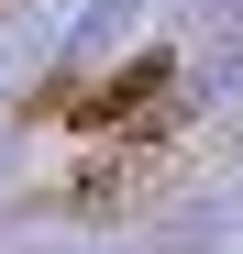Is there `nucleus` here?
<instances>
[{
    "label": "nucleus",
    "instance_id": "obj_2",
    "mask_svg": "<svg viewBox=\"0 0 243 254\" xmlns=\"http://www.w3.org/2000/svg\"><path fill=\"white\" fill-rule=\"evenodd\" d=\"M177 100V56L155 45V56H133V66H111V77H77V100H66V122L89 144H111V133H144L155 111Z\"/></svg>",
    "mask_w": 243,
    "mask_h": 254
},
{
    "label": "nucleus",
    "instance_id": "obj_1",
    "mask_svg": "<svg viewBox=\"0 0 243 254\" xmlns=\"http://www.w3.org/2000/svg\"><path fill=\"white\" fill-rule=\"evenodd\" d=\"M188 177V122L177 111H155L144 133H111V144H89L56 177V210H77V221H122V210H144V199H166Z\"/></svg>",
    "mask_w": 243,
    "mask_h": 254
}]
</instances>
